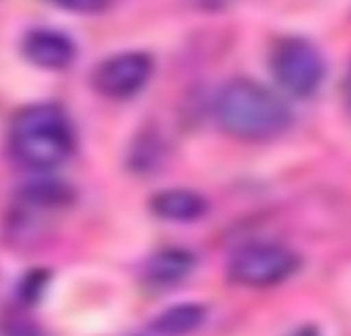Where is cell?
<instances>
[{
	"label": "cell",
	"mask_w": 351,
	"mask_h": 336,
	"mask_svg": "<svg viewBox=\"0 0 351 336\" xmlns=\"http://www.w3.org/2000/svg\"><path fill=\"white\" fill-rule=\"evenodd\" d=\"M64 10H72V12H82V14H95L105 10L107 0H47Z\"/></svg>",
	"instance_id": "cell-11"
},
{
	"label": "cell",
	"mask_w": 351,
	"mask_h": 336,
	"mask_svg": "<svg viewBox=\"0 0 351 336\" xmlns=\"http://www.w3.org/2000/svg\"><path fill=\"white\" fill-rule=\"evenodd\" d=\"M271 72L280 86L294 96H311L325 78V60L306 39H282L271 53Z\"/></svg>",
	"instance_id": "cell-4"
},
{
	"label": "cell",
	"mask_w": 351,
	"mask_h": 336,
	"mask_svg": "<svg viewBox=\"0 0 351 336\" xmlns=\"http://www.w3.org/2000/svg\"><path fill=\"white\" fill-rule=\"evenodd\" d=\"M74 129L56 105H29L21 109L8 129V148L27 168L47 170L64 164L74 152Z\"/></svg>",
	"instance_id": "cell-2"
},
{
	"label": "cell",
	"mask_w": 351,
	"mask_h": 336,
	"mask_svg": "<svg viewBox=\"0 0 351 336\" xmlns=\"http://www.w3.org/2000/svg\"><path fill=\"white\" fill-rule=\"evenodd\" d=\"M206 320V308L199 304H177L152 320V331L162 336H185L197 331Z\"/></svg>",
	"instance_id": "cell-9"
},
{
	"label": "cell",
	"mask_w": 351,
	"mask_h": 336,
	"mask_svg": "<svg viewBox=\"0 0 351 336\" xmlns=\"http://www.w3.org/2000/svg\"><path fill=\"white\" fill-rule=\"evenodd\" d=\"M300 259L284 244L253 242L239 248L228 261V277L245 287H271L298 271Z\"/></svg>",
	"instance_id": "cell-3"
},
{
	"label": "cell",
	"mask_w": 351,
	"mask_h": 336,
	"mask_svg": "<svg viewBox=\"0 0 351 336\" xmlns=\"http://www.w3.org/2000/svg\"><path fill=\"white\" fill-rule=\"evenodd\" d=\"M290 336H321V331L317 326H313V324H306V326L296 328Z\"/></svg>",
	"instance_id": "cell-12"
},
{
	"label": "cell",
	"mask_w": 351,
	"mask_h": 336,
	"mask_svg": "<svg viewBox=\"0 0 351 336\" xmlns=\"http://www.w3.org/2000/svg\"><path fill=\"white\" fill-rule=\"evenodd\" d=\"M150 207L154 216L167 222L187 224L199 220L208 211L206 199L189 189H167L152 197Z\"/></svg>",
	"instance_id": "cell-7"
},
{
	"label": "cell",
	"mask_w": 351,
	"mask_h": 336,
	"mask_svg": "<svg viewBox=\"0 0 351 336\" xmlns=\"http://www.w3.org/2000/svg\"><path fill=\"white\" fill-rule=\"evenodd\" d=\"M343 90H346V99H348V103H350V107H351V66H350V70H348V76H346Z\"/></svg>",
	"instance_id": "cell-13"
},
{
	"label": "cell",
	"mask_w": 351,
	"mask_h": 336,
	"mask_svg": "<svg viewBox=\"0 0 351 336\" xmlns=\"http://www.w3.org/2000/svg\"><path fill=\"white\" fill-rule=\"evenodd\" d=\"M74 193L56 181H37L29 183L19 191V199L27 209H37V211H51V209H62L72 203Z\"/></svg>",
	"instance_id": "cell-10"
},
{
	"label": "cell",
	"mask_w": 351,
	"mask_h": 336,
	"mask_svg": "<svg viewBox=\"0 0 351 336\" xmlns=\"http://www.w3.org/2000/svg\"><path fill=\"white\" fill-rule=\"evenodd\" d=\"M152 74V57L142 51H125L107 57L93 72V86L107 99H130L144 88Z\"/></svg>",
	"instance_id": "cell-5"
},
{
	"label": "cell",
	"mask_w": 351,
	"mask_h": 336,
	"mask_svg": "<svg viewBox=\"0 0 351 336\" xmlns=\"http://www.w3.org/2000/svg\"><path fill=\"white\" fill-rule=\"evenodd\" d=\"M193 269V257L181 248H167L152 255L146 263V279L154 285H173L189 275Z\"/></svg>",
	"instance_id": "cell-8"
},
{
	"label": "cell",
	"mask_w": 351,
	"mask_h": 336,
	"mask_svg": "<svg viewBox=\"0 0 351 336\" xmlns=\"http://www.w3.org/2000/svg\"><path fill=\"white\" fill-rule=\"evenodd\" d=\"M216 117L226 133L249 142L271 140L292 123L290 107L274 90L249 78H234L222 86Z\"/></svg>",
	"instance_id": "cell-1"
},
{
	"label": "cell",
	"mask_w": 351,
	"mask_h": 336,
	"mask_svg": "<svg viewBox=\"0 0 351 336\" xmlns=\"http://www.w3.org/2000/svg\"><path fill=\"white\" fill-rule=\"evenodd\" d=\"M25 57L45 70H64L76 57V45L64 33L51 29L29 31L23 39Z\"/></svg>",
	"instance_id": "cell-6"
}]
</instances>
